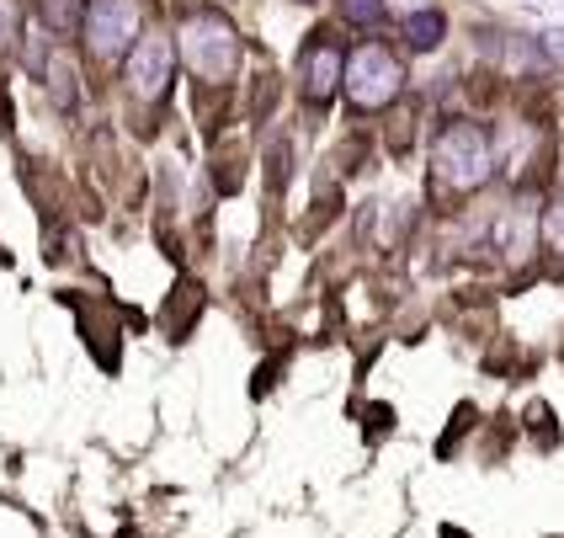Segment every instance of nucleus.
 Masks as SVG:
<instances>
[{
    "mask_svg": "<svg viewBox=\"0 0 564 538\" xmlns=\"http://www.w3.org/2000/svg\"><path fill=\"white\" fill-rule=\"evenodd\" d=\"M176 43H182V60L203 80H229L240 69V32L229 28V17H219V11H192Z\"/></svg>",
    "mask_w": 564,
    "mask_h": 538,
    "instance_id": "1",
    "label": "nucleus"
},
{
    "mask_svg": "<svg viewBox=\"0 0 564 538\" xmlns=\"http://www.w3.org/2000/svg\"><path fill=\"white\" fill-rule=\"evenodd\" d=\"M437 182L453 192H474L490 176V133L479 123H447L437 139Z\"/></svg>",
    "mask_w": 564,
    "mask_h": 538,
    "instance_id": "2",
    "label": "nucleus"
},
{
    "mask_svg": "<svg viewBox=\"0 0 564 538\" xmlns=\"http://www.w3.org/2000/svg\"><path fill=\"white\" fill-rule=\"evenodd\" d=\"M139 37H144V6L139 0H91L86 6V49H91V60L123 64Z\"/></svg>",
    "mask_w": 564,
    "mask_h": 538,
    "instance_id": "3",
    "label": "nucleus"
},
{
    "mask_svg": "<svg viewBox=\"0 0 564 538\" xmlns=\"http://www.w3.org/2000/svg\"><path fill=\"white\" fill-rule=\"evenodd\" d=\"M400 80H405V69H400V60H394L383 43H362V49L346 60V75H341V86L357 112L389 107V101L400 96Z\"/></svg>",
    "mask_w": 564,
    "mask_h": 538,
    "instance_id": "4",
    "label": "nucleus"
},
{
    "mask_svg": "<svg viewBox=\"0 0 564 538\" xmlns=\"http://www.w3.org/2000/svg\"><path fill=\"white\" fill-rule=\"evenodd\" d=\"M171 64H176V43H171L165 32H144V37L133 43V54H128V86H133V96H139V101L165 96Z\"/></svg>",
    "mask_w": 564,
    "mask_h": 538,
    "instance_id": "5",
    "label": "nucleus"
},
{
    "mask_svg": "<svg viewBox=\"0 0 564 538\" xmlns=\"http://www.w3.org/2000/svg\"><path fill=\"white\" fill-rule=\"evenodd\" d=\"M341 75H346V60L336 43L310 49V64H304V92H310V101H330L336 86H341Z\"/></svg>",
    "mask_w": 564,
    "mask_h": 538,
    "instance_id": "6",
    "label": "nucleus"
},
{
    "mask_svg": "<svg viewBox=\"0 0 564 538\" xmlns=\"http://www.w3.org/2000/svg\"><path fill=\"white\" fill-rule=\"evenodd\" d=\"M442 32H447V22H442V11H415V17H405V37L415 54H432L442 43Z\"/></svg>",
    "mask_w": 564,
    "mask_h": 538,
    "instance_id": "7",
    "label": "nucleus"
},
{
    "mask_svg": "<svg viewBox=\"0 0 564 538\" xmlns=\"http://www.w3.org/2000/svg\"><path fill=\"white\" fill-rule=\"evenodd\" d=\"M37 11L54 32H69V22L80 17V0H37Z\"/></svg>",
    "mask_w": 564,
    "mask_h": 538,
    "instance_id": "8",
    "label": "nucleus"
},
{
    "mask_svg": "<svg viewBox=\"0 0 564 538\" xmlns=\"http://www.w3.org/2000/svg\"><path fill=\"white\" fill-rule=\"evenodd\" d=\"M341 17L357 28H378L383 22V0H341Z\"/></svg>",
    "mask_w": 564,
    "mask_h": 538,
    "instance_id": "9",
    "label": "nucleus"
},
{
    "mask_svg": "<svg viewBox=\"0 0 564 538\" xmlns=\"http://www.w3.org/2000/svg\"><path fill=\"white\" fill-rule=\"evenodd\" d=\"M17 32H22V0H0V49H11Z\"/></svg>",
    "mask_w": 564,
    "mask_h": 538,
    "instance_id": "10",
    "label": "nucleus"
},
{
    "mask_svg": "<svg viewBox=\"0 0 564 538\" xmlns=\"http://www.w3.org/2000/svg\"><path fill=\"white\" fill-rule=\"evenodd\" d=\"M543 240H549V251H560L564 256V197L543 214Z\"/></svg>",
    "mask_w": 564,
    "mask_h": 538,
    "instance_id": "11",
    "label": "nucleus"
},
{
    "mask_svg": "<svg viewBox=\"0 0 564 538\" xmlns=\"http://www.w3.org/2000/svg\"><path fill=\"white\" fill-rule=\"evenodd\" d=\"M543 49H549V54L564 64V28H549V32H543Z\"/></svg>",
    "mask_w": 564,
    "mask_h": 538,
    "instance_id": "12",
    "label": "nucleus"
},
{
    "mask_svg": "<svg viewBox=\"0 0 564 538\" xmlns=\"http://www.w3.org/2000/svg\"><path fill=\"white\" fill-rule=\"evenodd\" d=\"M405 6H415V11H426V6H432V0H405Z\"/></svg>",
    "mask_w": 564,
    "mask_h": 538,
    "instance_id": "13",
    "label": "nucleus"
},
{
    "mask_svg": "<svg viewBox=\"0 0 564 538\" xmlns=\"http://www.w3.org/2000/svg\"><path fill=\"white\" fill-rule=\"evenodd\" d=\"M442 538H464V534H453V528H447V534H442Z\"/></svg>",
    "mask_w": 564,
    "mask_h": 538,
    "instance_id": "14",
    "label": "nucleus"
}]
</instances>
